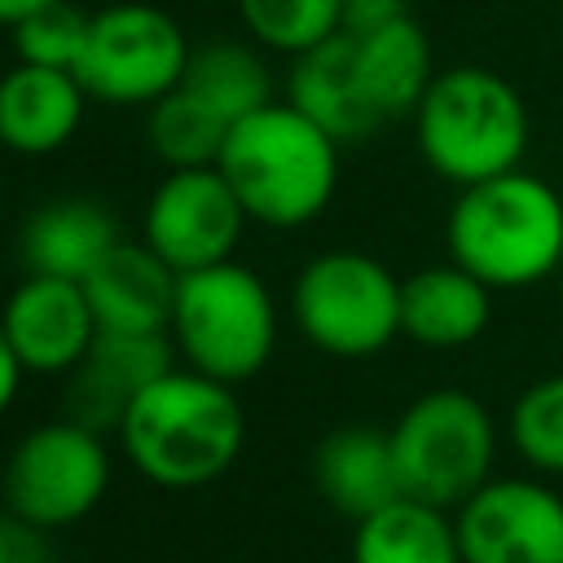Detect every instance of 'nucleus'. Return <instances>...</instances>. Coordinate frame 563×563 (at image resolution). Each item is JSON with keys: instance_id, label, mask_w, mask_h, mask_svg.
I'll list each match as a JSON object with an SVG mask.
<instances>
[{"instance_id": "nucleus-28", "label": "nucleus", "mask_w": 563, "mask_h": 563, "mask_svg": "<svg viewBox=\"0 0 563 563\" xmlns=\"http://www.w3.org/2000/svg\"><path fill=\"white\" fill-rule=\"evenodd\" d=\"M409 18V0H343V35H374Z\"/></svg>"}, {"instance_id": "nucleus-25", "label": "nucleus", "mask_w": 563, "mask_h": 563, "mask_svg": "<svg viewBox=\"0 0 563 563\" xmlns=\"http://www.w3.org/2000/svg\"><path fill=\"white\" fill-rule=\"evenodd\" d=\"M510 444L537 475L563 479V374H545L515 396Z\"/></svg>"}, {"instance_id": "nucleus-9", "label": "nucleus", "mask_w": 563, "mask_h": 563, "mask_svg": "<svg viewBox=\"0 0 563 563\" xmlns=\"http://www.w3.org/2000/svg\"><path fill=\"white\" fill-rule=\"evenodd\" d=\"M110 488V453L101 431L57 418L26 431L0 475L4 510L22 515L35 528H66L79 523Z\"/></svg>"}, {"instance_id": "nucleus-23", "label": "nucleus", "mask_w": 563, "mask_h": 563, "mask_svg": "<svg viewBox=\"0 0 563 563\" xmlns=\"http://www.w3.org/2000/svg\"><path fill=\"white\" fill-rule=\"evenodd\" d=\"M145 132H150L154 154L172 172H180V167H216L220 150L229 141V123L185 88H172L167 97H158L150 106Z\"/></svg>"}, {"instance_id": "nucleus-21", "label": "nucleus", "mask_w": 563, "mask_h": 563, "mask_svg": "<svg viewBox=\"0 0 563 563\" xmlns=\"http://www.w3.org/2000/svg\"><path fill=\"white\" fill-rule=\"evenodd\" d=\"M352 563H462L457 523L449 510L418 497H396L356 519Z\"/></svg>"}, {"instance_id": "nucleus-2", "label": "nucleus", "mask_w": 563, "mask_h": 563, "mask_svg": "<svg viewBox=\"0 0 563 563\" xmlns=\"http://www.w3.org/2000/svg\"><path fill=\"white\" fill-rule=\"evenodd\" d=\"M449 260L488 290H532L563 268V198L523 167L457 189L444 220Z\"/></svg>"}, {"instance_id": "nucleus-7", "label": "nucleus", "mask_w": 563, "mask_h": 563, "mask_svg": "<svg viewBox=\"0 0 563 563\" xmlns=\"http://www.w3.org/2000/svg\"><path fill=\"white\" fill-rule=\"evenodd\" d=\"M290 312L325 356L365 361L400 334V277L365 251H325L295 277Z\"/></svg>"}, {"instance_id": "nucleus-11", "label": "nucleus", "mask_w": 563, "mask_h": 563, "mask_svg": "<svg viewBox=\"0 0 563 563\" xmlns=\"http://www.w3.org/2000/svg\"><path fill=\"white\" fill-rule=\"evenodd\" d=\"M246 211L220 167H180L158 180L145 207V246L176 273L233 260Z\"/></svg>"}, {"instance_id": "nucleus-17", "label": "nucleus", "mask_w": 563, "mask_h": 563, "mask_svg": "<svg viewBox=\"0 0 563 563\" xmlns=\"http://www.w3.org/2000/svg\"><path fill=\"white\" fill-rule=\"evenodd\" d=\"M286 101L299 114H308L321 132H330L339 145H356L383 128L378 110L369 106L361 88L352 35L343 31L295 57L290 79H286Z\"/></svg>"}, {"instance_id": "nucleus-20", "label": "nucleus", "mask_w": 563, "mask_h": 563, "mask_svg": "<svg viewBox=\"0 0 563 563\" xmlns=\"http://www.w3.org/2000/svg\"><path fill=\"white\" fill-rule=\"evenodd\" d=\"M352 48H356L361 88L383 123L413 114L418 101L427 97L431 79L440 75L431 66V40L413 13L374 35H352Z\"/></svg>"}, {"instance_id": "nucleus-8", "label": "nucleus", "mask_w": 563, "mask_h": 563, "mask_svg": "<svg viewBox=\"0 0 563 563\" xmlns=\"http://www.w3.org/2000/svg\"><path fill=\"white\" fill-rule=\"evenodd\" d=\"M185 66L189 40L180 22L158 4L128 0L92 13L75 75L84 92L106 106H154L180 88Z\"/></svg>"}, {"instance_id": "nucleus-3", "label": "nucleus", "mask_w": 563, "mask_h": 563, "mask_svg": "<svg viewBox=\"0 0 563 563\" xmlns=\"http://www.w3.org/2000/svg\"><path fill=\"white\" fill-rule=\"evenodd\" d=\"M216 167L233 185L246 220L268 229H299L317 220L334 198L339 141L290 101H268L229 128Z\"/></svg>"}, {"instance_id": "nucleus-30", "label": "nucleus", "mask_w": 563, "mask_h": 563, "mask_svg": "<svg viewBox=\"0 0 563 563\" xmlns=\"http://www.w3.org/2000/svg\"><path fill=\"white\" fill-rule=\"evenodd\" d=\"M48 4H62V0H0V26H18Z\"/></svg>"}, {"instance_id": "nucleus-12", "label": "nucleus", "mask_w": 563, "mask_h": 563, "mask_svg": "<svg viewBox=\"0 0 563 563\" xmlns=\"http://www.w3.org/2000/svg\"><path fill=\"white\" fill-rule=\"evenodd\" d=\"M0 325L22 369L35 374H70L97 339V317L84 295V282L40 273H26V282L13 286L0 308Z\"/></svg>"}, {"instance_id": "nucleus-6", "label": "nucleus", "mask_w": 563, "mask_h": 563, "mask_svg": "<svg viewBox=\"0 0 563 563\" xmlns=\"http://www.w3.org/2000/svg\"><path fill=\"white\" fill-rule=\"evenodd\" d=\"M391 453L405 497L457 510L493 479L497 427L484 400L462 387H431L405 405L391 427Z\"/></svg>"}, {"instance_id": "nucleus-1", "label": "nucleus", "mask_w": 563, "mask_h": 563, "mask_svg": "<svg viewBox=\"0 0 563 563\" xmlns=\"http://www.w3.org/2000/svg\"><path fill=\"white\" fill-rule=\"evenodd\" d=\"M246 440V413L229 383L198 369H167L123 413L119 444L128 462L163 488L220 479Z\"/></svg>"}, {"instance_id": "nucleus-4", "label": "nucleus", "mask_w": 563, "mask_h": 563, "mask_svg": "<svg viewBox=\"0 0 563 563\" xmlns=\"http://www.w3.org/2000/svg\"><path fill=\"white\" fill-rule=\"evenodd\" d=\"M413 136L422 163L440 180L466 189L523 167L532 123L506 75L488 66H449L418 101Z\"/></svg>"}, {"instance_id": "nucleus-31", "label": "nucleus", "mask_w": 563, "mask_h": 563, "mask_svg": "<svg viewBox=\"0 0 563 563\" xmlns=\"http://www.w3.org/2000/svg\"><path fill=\"white\" fill-rule=\"evenodd\" d=\"M559 31H563V4H559Z\"/></svg>"}, {"instance_id": "nucleus-26", "label": "nucleus", "mask_w": 563, "mask_h": 563, "mask_svg": "<svg viewBox=\"0 0 563 563\" xmlns=\"http://www.w3.org/2000/svg\"><path fill=\"white\" fill-rule=\"evenodd\" d=\"M88 22H92V13H79L70 0H62V4H48V9L31 13L26 22H18V26H13L18 62L48 66V70H75V66H79V57H84Z\"/></svg>"}, {"instance_id": "nucleus-29", "label": "nucleus", "mask_w": 563, "mask_h": 563, "mask_svg": "<svg viewBox=\"0 0 563 563\" xmlns=\"http://www.w3.org/2000/svg\"><path fill=\"white\" fill-rule=\"evenodd\" d=\"M22 361H18V352H13V343H9V334H4V325H0V413L13 405V396H18V387H22Z\"/></svg>"}, {"instance_id": "nucleus-24", "label": "nucleus", "mask_w": 563, "mask_h": 563, "mask_svg": "<svg viewBox=\"0 0 563 563\" xmlns=\"http://www.w3.org/2000/svg\"><path fill=\"white\" fill-rule=\"evenodd\" d=\"M246 31L277 53H308L343 31V0H238Z\"/></svg>"}, {"instance_id": "nucleus-27", "label": "nucleus", "mask_w": 563, "mask_h": 563, "mask_svg": "<svg viewBox=\"0 0 563 563\" xmlns=\"http://www.w3.org/2000/svg\"><path fill=\"white\" fill-rule=\"evenodd\" d=\"M0 563H53L44 528L26 523L13 510H0Z\"/></svg>"}, {"instance_id": "nucleus-14", "label": "nucleus", "mask_w": 563, "mask_h": 563, "mask_svg": "<svg viewBox=\"0 0 563 563\" xmlns=\"http://www.w3.org/2000/svg\"><path fill=\"white\" fill-rule=\"evenodd\" d=\"M180 273L154 255L145 242H119L88 277L84 295L92 303L97 330L123 334H172Z\"/></svg>"}, {"instance_id": "nucleus-16", "label": "nucleus", "mask_w": 563, "mask_h": 563, "mask_svg": "<svg viewBox=\"0 0 563 563\" xmlns=\"http://www.w3.org/2000/svg\"><path fill=\"white\" fill-rule=\"evenodd\" d=\"M119 224L106 202L70 194L35 207L18 233V255L26 273L40 277H66L84 282L114 246H119Z\"/></svg>"}, {"instance_id": "nucleus-19", "label": "nucleus", "mask_w": 563, "mask_h": 563, "mask_svg": "<svg viewBox=\"0 0 563 563\" xmlns=\"http://www.w3.org/2000/svg\"><path fill=\"white\" fill-rule=\"evenodd\" d=\"M312 479H317L321 497L352 523L383 510L387 501L405 497L396 453H391V431H378L365 422L339 427L317 444Z\"/></svg>"}, {"instance_id": "nucleus-22", "label": "nucleus", "mask_w": 563, "mask_h": 563, "mask_svg": "<svg viewBox=\"0 0 563 563\" xmlns=\"http://www.w3.org/2000/svg\"><path fill=\"white\" fill-rule=\"evenodd\" d=\"M180 88L194 92L202 106H211L229 128L273 101V75L264 57L238 40H211L189 48Z\"/></svg>"}, {"instance_id": "nucleus-13", "label": "nucleus", "mask_w": 563, "mask_h": 563, "mask_svg": "<svg viewBox=\"0 0 563 563\" xmlns=\"http://www.w3.org/2000/svg\"><path fill=\"white\" fill-rule=\"evenodd\" d=\"M172 347V334L97 330L84 361L66 374V418L92 431H119L128 405L176 365Z\"/></svg>"}, {"instance_id": "nucleus-10", "label": "nucleus", "mask_w": 563, "mask_h": 563, "mask_svg": "<svg viewBox=\"0 0 563 563\" xmlns=\"http://www.w3.org/2000/svg\"><path fill=\"white\" fill-rule=\"evenodd\" d=\"M453 523L462 563H563V493L545 475H493Z\"/></svg>"}, {"instance_id": "nucleus-15", "label": "nucleus", "mask_w": 563, "mask_h": 563, "mask_svg": "<svg viewBox=\"0 0 563 563\" xmlns=\"http://www.w3.org/2000/svg\"><path fill=\"white\" fill-rule=\"evenodd\" d=\"M84 84L75 70L18 62L0 75V145L13 154H53L84 123Z\"/></svg>"}, {"instance_id": "nucleus-18", "label": "nucleus", "mask_w": 563, "mask_h": 563, "mask_svg": "<svg viewBox=\"0 0 563 563\" xmlns=\"http://www.w3.org/2000/svg\"><path fill=\"white\" fill-rule=\"evenodd\" d=\"M493 321V290L462 264H431L400 282V334L422 347H466Z\"/></svg>"}, {"instance_id": "nucleus-5", "label": "nucleus", "mask_w": 563, "mask_h": 563, "mask_svg": "<svg viewBox=\"0 0 563 563\" xmlns=\"http://www.w3.org/2000/svg\"><path fill=\"white\" fill-rule=\"evenodd\" d=\"M172 343L180 347L185 365L207 378L229 387L255 378L277 343V303L264 277L238 260L180 273Z\"/></svg>"}]
</instances>
